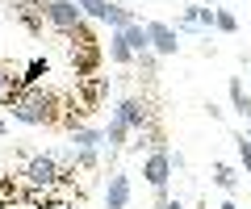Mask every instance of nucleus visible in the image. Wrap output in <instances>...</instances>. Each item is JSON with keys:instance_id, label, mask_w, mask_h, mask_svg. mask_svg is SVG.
Instances as JSON below:
<instances>
[{"instance_id": "f257e3e1", "label": "nucleus", "mask_w": 251, "mask_h": 209, "mask_svg": "<svg viewBox=\"0 0 251 209\" xmlns=\"http://www.w3.org/2000/svg\"><path fill=\"white\" fill-rule=\"evenodd\" d=\"M4 109H9V117L21 121V126H54V121H59V96H50L42 84H29V88H21L17 96L4 105Z\"/></svg>"}, {"instance_id": "f03ea898", "label": "nucleus", "mask_w": 251, "mask_h": 209, "mask_svg": "<svg viewBox=\"0 0 251 209\" xmlns=\"http://www.w3.org/2000/svg\"><path fill=\"white\" fill-rule=\"evenodd\" d=\"M63 180H75V172H67L50 151L29 155L25 167H21V184H25V188H54V184H63Z\"/></svg>"}, {"instance_id": "7ed1b4c3", "label": "nucleus", "mask_w": 251, "mask_h": 209, "mask_svg": "<svg viewBox=\"0 0 251 209\" xmlns=\"http://www.w3.org/2000/svg\"><path fill=\"white\" fill-rule=\"evenodd\" d=\"M42 21L54 29V34H63V38H75V34L84 29V13L75 9L72 0H46Z\"/></svg>"}, {"instance_id": "20e7f679", "label": "nucleus", "mask_w": 251, "mask_h": 209, "mask_svg": "<svg viewBox=\"0 0 251 209\" xmlns=\"http://www.w3.org/2000/svg\"><path fill=\"white\" fill-rule=\"evenodd\" d=\"M109 117H117L130 134H138V130L151 126V105H147L143 96H122V100L113 105V113H109Z\"/></svg>"}, {"instance_id": "39448f33", "label": "nucleus", "mask_w": 251, "mask_h": 209, "mask_svg": "<svg viewBox=\"0 0 251 209\" xmlns=\"http://www.w3.org/2000/svg\"><path fill=\"white\" fill-rule=\"evenodd\" d=\"M143 176H147V184H151V188H168V180H172V151H168V146H159V151H147V159H143Z\"/></svg>"}, {"instance_id": "423d86ee", "label": "nucleus", "mask_w": 251, "mask_h": 209, "mask_svg": "<svg viewBox=\"0 0 251 209\" xmlns=\"http://www.w3.org/2000/svg\"><path fill=\"white\" fill-rule=\"evenodd\" d=\"M143 25H147V38H151V50H155V55L168 59V55H176V50H180V34L168 25V21H143Z\"/></svg>"}, {"instance_id": "0eeeda50", "label": "nucleus", "mask_w": 251, "mask_h": 209, "mask_svg": "<svg viewBox=\"0 0 251 209\" xmlns=\"http://www.w3.org/2000/svg\"><path fill=\"white\" fill-rule=\"evenodd\" d=\"M72 67H75V80H92L100 67V46L97 42H84L72 50Z\"/></svg>"}, {"instance_id": "6e6552de", "label": "nucleus", "mask_w": 251, "mask_h": 209, "mask_svg": "<svg viewBox=\"0 0 251 209\" xmlns=\"http://www.w3.org/2000/svg\"><path fill=\"white\" fill-rule=\"evenodd\" d=\"M130 192H134V188H130V176L113 172V176H109V188H105V209H126V205H130Z\"/></svg>"}, {"instance_id": "1a4fd4ad", "label": "nucleus", "mask_w": 251, "mask_h": 209, "mask_svg": "<svg viewBox=\"0 0 251 209\" xmlns=\"http://www.w3.org/2000/svg\"><path fill=\"white\" fill-rule=\"evenodd\" d=\"M226 92H230V109L239 113L243 121H251V92L243 88V80H239V75H230V80H226Z\"/></svg>"}, {"instance_id": "9d476101", "label": "nucleus", "mask_w": 251, "mask_h": 209, "mask_svg": "<svg viewBox=\"0 0 251 209\" xmlns=\"http://www.w3.org/2000/svg\"><path fill=\"white\" fill-rule=\"evenodd\" d=\"M117 34H122V42H126V50H130V55H143V50H151V38H147V25L143 21H134V25H126V29H117Z\"/></svg>"}, {"instance_id": "9b49d317", "label": "nucleus", "mask_w": 251, "mask_h": 209, "mask_svg": "<svg viewBox=\"0 0 251 209\" xmlns=\"http://www.w3.org/2000/svg\"><path fill=\"white\" fill-rule=\"evenodd\" d=\"M72 146H75V151H97V146H105V130L72 126Z\"/></svg>"}, {"instance_id": "f8f14e48", "label": "nucleus", "mask_w": 251, "mask_h": 209, "mask_svg": "<svg viewBox=\"0 0 251 209\" xmlns=\"http://www.w3.org/2000/svg\"><path fill=\"white\" fill-rule=\"evenodd\" d=\"M72 4L84 13V21H109V9H113L109 0H72Z\"/></svg>"}, {"instance_id": "ddd939ff", "label": "nucleus", "mask_w": 251, "mask_h": 209, "mask_svg": "<svg viewBox=\"0 0 251 209\" xmlns=\"http://www.w3.org/2000/svg\"><path fill=\"white\" fill-rule=\"evenodd\" d=\"M109 63L113 67H126V63H134V55H130V50H126V42H122V34H109Z\"/></svg>"}, {"instance_id": "4468645a", "label": "nucleus", "mask_w": 251, "mask_h": 209, "mask_svg": "<svg viewBox=\"0 0 251 209\" xmlns=\"http://www.w3.org/2000/svg\"><path fill=\"white\" fill-rule=\"evenodd\" d=\"M126 138H130V130H126L117 117H109V130H105V146H109V155H113V151H122V146H126Z\"/></svg>"}, {"instance_id": "2eb2a0df", "label": "nucleus", "mask_w": 251, "mask_h": 209, "mask_svg": "<svg viewBox=\"0 0 251 209\" xmlns=\"http://www.w3.org/2000/svg\"><path fill=\"white\" fill-rule=\"evenodd\" d=\"M214 184L226 188V192H234V188H239V172H234L230 163H214Z\"/></svg>"}, {"instance_id": "dca6fc26", "label": "nucleus", "mask_w": 251, "mask_h": 209, "mask_svg": "<svg viewBox=\"0 0 251 209\" xmlns=\"http://www.w3.org/2000/svg\"><path fill=\"white\" fill-rule=\"evenodd\" d=\"M46 75H50V63H46V59H34V63L25 67V75H21V84H42Z\"/></svg>"}, {"instance_id": "f3484780", "label": "nucleus", "mask_w": 251, "mask_h": 209, "mask_svg": "<svg viewBox=\"0 0 251 209\" xmlns=\"http://www.w3.org/2000/svg\"><path fill=\"white\" fill-rule=\"evenodd\" d=\"M214 29H222V34H234V29H239L234 13H226V9H214Z\"/></svg>"}, {"instance_id": "a211bd4d", "label": "nucleus", "mask_w": 251, "mask_h": 209, "mask_svg": "<svg viewBox=\"0 0 251 209\" xmlns=\"http://www.w3.org/2000/svg\"><path fill=\"white\" fill-rule=\"evenodd\" d=\"M234 146H239V159H243V172L251 176V138H247V134H239V138H234Z\"/></svg>"}, {"instance_id": "6ab92c4d", "label": "nucleus", "mask_w": 251, "mask_h": 209, "mask_svg": "<svg viewBox=\"0 0 251 209\" xmlns=\"http://www.w3.org/2000/svg\"><path fill=\"white\" fill-rule=\"evenodd\" d=\"M134 63H138V67H143V71H147V75H155V71H159V55H155V50H143V55H138V59H134Z\"/></svg>"}, {"instance_id": "aec40b11", "label": "nucleus", "mask_w": 251, "mask_h": 209, "mask_svg": "<svg viewBox=\"0 0 251 209\" xmlns=\"http://www.w3.org/2000/svg\"><path fill=\"white\" fill-rule=\"evenodd\" d=\"M184 167H188V159H184V155L176 151V155H172V172H184Z\"/></svg>"}, {"instance_id": "412c9836", "label": "nucleus", "mask_w": 251, "mask_h": 209, "mask_svg": "<svg viewBox=\"0 0 251 209\" xmlns=\"http://www.w3.org/2000/svg\"><path fill=\"white\" fill-rule=\"evenodd\" d=\"M159 209H184V201H180V197H168V201H159Z\"/></svg>"}, {"instance_id": "4be33fe9", "label": "nucleus", "mask_w": 251, "mask_h": 209, "mask_svg": "<svg viewBox=\"0 0 251 209\" xmlns=\"http://www.w3.org/2000/svg\"><path fill=\"white\" fill-rule=\"evenodd\" d=\"M4 134H9V121H4V117H0V138H4Z\"/></svg>"}, {"instance_id": "5701e85b", "label": "nucleus", "mask_w": 251, "mask_h": 209, "mask_svg": "<svg viewBox=\"0 0 251 209\" xmlns=\"http://www.w3.org/2000/svg\"><path fill=\"white\" fill-rule=\"evenodd\" d=\"M218 209H239V205H234V201H222V205H218Z\"/></svg>"}]
</instances>
